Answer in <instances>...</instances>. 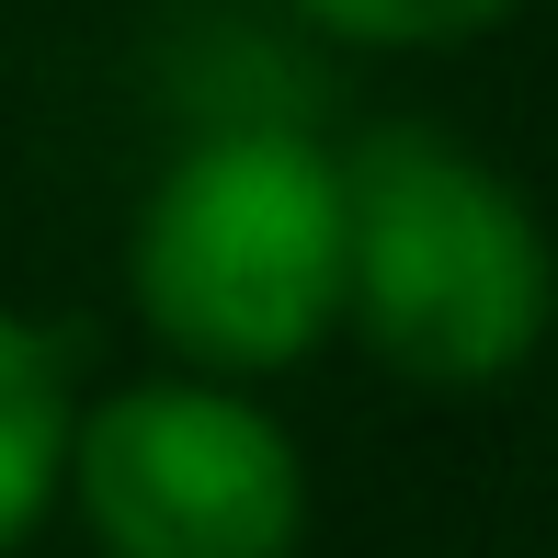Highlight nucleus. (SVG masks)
I'll return each instance as SVG.
<instances>
[{"mask_svg":"<svg viewBox=\"0 0 558 558\" xmlns=\"http://www.w3.org/2000/svg\"><path fill=\"white\" fill-rule=\"evenodd\" d=\"M558 319V251L513 171L388 125L342 148V331L411 388H501Z\"/></svg>","mask_w":558,"mask_h":558,"instance_id":"nucleus-1","label":"nucleus"},{"mask_svg":"<svg viewBox=\"0 0 558 558\" xmlns=\"http://www.w3.org/2000/svg\"><path fill=\"white\" fill-rule=\"evenodd\" d=\"M137 308L183 365L274 376L342 331V148L206 125L137 206Z\"/></svg>","mask_w":558,"mask_h":558,"instance_id":"nucleus-2","label":"nucleus"},{"mask_svg":"<svg viewBox=\"0 0 558 558\" xmlns=\"http://www.w3.org/2000/svg\"><path fill=\"white\" fill-rule=\"evenodd\" d=\"M58 490L114 558H296L308 456L240 388L137 376L104 411H69Z\"/></svg>","mask_w":558,"mask_h":558,"instance_id":"nucleus-3","label":"nucleus"},{"mask_svg":"<svg viewBox=\"0 0 558 558\" xmlns=\"http://www.w3.org/2000/svg\"><path fill=\"white\" fill-rule=\"evenodd\" d=\"M58 456H69V376H58V353L0 308V547H23L46 524Z\"/></svg>","mask_w":558,"mask_h":558,"instance_id":"nucleus-4","label":"nucleus"},{"mask_svg":"<svg viewBox=\"0 0 558 558\" xmlns=\"http://www.w3.org/2000/svg\"><path fill=\"white\" fill-rule=\"evenodd\" d=\"M296 12H308L319 35H342V46H468V35H490L513 0H296Z\"/></svg>","mask_w":558,"mask_h":558,"instance_id":"nucleus-5","label":"nucleus"}]
</instances>
